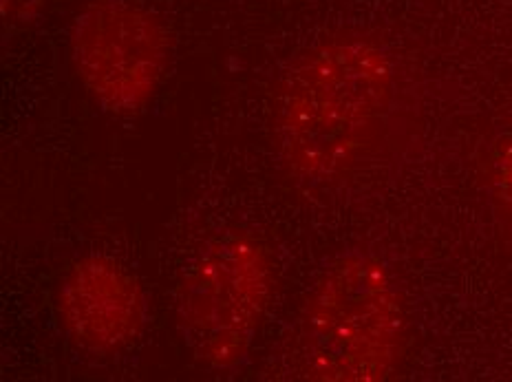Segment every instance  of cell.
<instances>
[{
  "label": "cell",
  "mask_w": 512,
  "mask_h": 382,
  "mask_svg": "<svg viewBox=\"0 0 512 382\" xmlns=\"http://www.w3.org/2000/svg\"><path fill=\"white\" fill-rule=\"evenodd\" d=\"M396 98V69L378 42L336 36L287 69L276 140L296 179L323 186L347 175L382 140Z\"/></svg>",
  "instance_id": "1"
},
{
  "label": "cell",
  "mask_w": 512,
  "mask_h": 382,
  "mask_svg": "<svg viewBox=\"0 0 512 382\" xmlns=\"http://www.w3.org/2000/svg\"><path fill=\"white\" fill-rule=\"evenodd\" d=\"M407 312L380 259L354 252L320 274L298 323V376L323 382H380L398 369Z\"/></svg>",
  "instance_id": "2"
},
{
  "label": "cell",
  "mask_w": 512,
  "mask_h": 382,
  "mask_svg": "<svg viewBox=\"0 0 512 382\" xmlns=\"http://www.w3.org/2000/svg\"><path fill=\"white\" fill-rule=\"evenodd\" d=\"M270 254L243 232L208 241L188 265L177 294V330L201 365L232 371L243 365L272 296Z\"/></svg>",
  "instance_id": "3"
},
{
  "label": "cell",
  "mask_w": 512,
  "mask_h": 382,
  "mask_svg": "<svg viewBox=\"0 0 512 382\" xmlns=\"http://www.w3.org/2000/svg\"><path fill=\"white\" fill-rule=\"evenodd\" d=\"M71 65L104 111L137 115L162 84L173 36L164 18L131 0H91L69 31Z\"/></svg>",
  "instance_id": "4"
},
{
  "label": "cell",
  "mask_w": 512,
  "mask_h": 382,
  "mask_svg": "<svg viewBox=\"0 0 512 382\" xmlns=\"http://www.w3.org/2000/svg\"><path fill=\"white\" fill-rule=\"evenodd\" d=\"M58 316L64 332L84 352L115 354L144 330L146 296L122 263L91 254L64 274Z\"/></svg>",
  "instance_id": "5"
},
{
  "label": "cell",
  "mask_w": 512,
  "mask_h": 382,
  "mask_svg": "<svg viewBox=\"0 0 512 382\" xmlns=\"http://www.w3.org/2000/svg\"><path fill=\"white\" fill-rule=\"evenodd\" d=\"M488 182L495 199L512 215V126L501 131L490 144Z\"/></svg>",
  "instance_id": "6"
},
{
  "label": "cell",
  "mask_w": 512,
  "mask_h": 382,
  "mask_svg": "<svg viewBox=\"0 0 512 382\" xmlns=\"http://www.w3.org/2000/svg\"><path fill=\"white\" fill-rule=\"evenodd\" d=\"M47 0H0V14H3V29L7 31L23 29L34 23Z\"/></svg>",
  "instance_id": "7"
}]
</instances>
